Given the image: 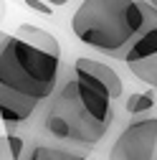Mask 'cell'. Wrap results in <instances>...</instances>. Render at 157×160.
<instances>
[{
  "instance_id": "obj_1",
  "label": "cell",
  "mask_w": 157,
  "mask_h": 160,
  "mask_svg": "<svg viewBox=\"0 0 157 160\" xmlns=\"http://www.w3.org/2000/svg\"><path fill=\"white\" fill-rule=\"evenodd\" d=\"M142 26L140 0H84L71 15V31L84 46L122 61Z\"/></svg>"
},
{
  "instance_id": "obj_2",
  "label": "cell",
  "mask_w": 157,
  "mask_h": 160,
  "mask_svg": "<svg viewBox=\"0 0 157 160\" xmlns=\"http://www.w3.org/2000/svg\"><path fill=\"white\" fill-rule=\"evenodd\" d=\"M61 71V53L46 51L21 33L0 36V87L33 99H48Z\"/></svg>"
},
{
  "instance_id": "obj_3",
  "label": "cell",
  "mask_w": 157,
  "mask_h": 160,
  "mask_svg": "<svg viewBox=\"0 0 157 160\" xmlns=\"http://www.w3.org/2000/svg\"><path fill=\"white\" fill-rule=\"evenodd\" d=\"M157 150V117L129 122L109 150V160H152Z\"/></svg>"
},
{
  "instance_id": "obj_4",
  "label": "cell",
  "mask_w": 157,
  "mask_h": 160,
  "mask_svg": "<svg viewBox=\"0 0 157 160\" xmlns=\"http://www.w3.org/2000/svg\"><path fill=\"white\" fill-rule=\"evenodd\" d=\"M64 87L81 102V107L96 122H102V125L112 122V94L99 82H94V79H89L84 74H74V79H69Z\"/></svg>"
},
{
  "instance_id": "obj_5",
  "label": "cell",
  "mask_w": 157,
  "mask_h": 160,
  "mask_svg": "<svg viewBox=\"0 0 157 160\" xmlns=\"http://www.w3.org/2000/svg\"><path fill=\"white\" fill-rule=\"evenodd\" d=\"M140 3L145 10V26H142L140 36L134 38V43L129 46L124 64H134V61H142V58H150L157 53V8L147 0H140Z\"/></svg>"
},
{
  "instance_id": "obj_6",
  "label": "cell",
  "mask_w": 157,
  "mask_h": 160,
  "mask_svg": "<svg viewBox=\"0 0 157 160\" xmlns=\"http://www.w3.org/2000/svg\"><path fill=\"white\" fill-rule=\"evenodd\" d=\"M36 107H38V99L26 97L10 87H0V117L5 125H18L28 119L36 112Z\"/></svg>"
},
{
  "instance_id": "obj_7",
  "label": "cell",
  "mask_w": 157,
  "mask_h": 160,
  "mask_svg": "<svg viewBox=\"0 0 157 160\" xmlns=\"http://www.w3.org/2000/svg\"><path fill=\"white\" fill-rule=\"evenodd\" d=\"M74 74H84V76L94 79V82H99V84L112 94V99L122 97V92H124V84H122L119 74H117L112 66H107V64H102V61H96V58H86V56L76 58Z\"/></svg>"
},
{
  "instance_id": "obj_8",
  "label": "cell",
  "mask_w": 157,
  "mask_h": 160,
  "mask_svg": "<svg viewBox=\"0 0 157 160\" xmlns=\"http://www.w3.org/2000/svg\"><path fill=\"white\" fill-rule=\"evenodd\" d=\"M23 160H84V155L71 152V150H61V148H46L38 145L33 150H28L23 155Z\"/></svg>"
},
{
  "instance_id": "obj_9",
  "label": "cell",
  "mask_w": 157,
  "mask_h": 160,
  "mask_svg": "<svg viewBox=\"0 0 157 160\" xmlns=\"http://www.w3.org/2000/svg\"><path fill=\"white\" fill-rule=\"evenodd\" d=\"M129 71L140 79V82H145L147 87L157 89V53L150 56V58H142V61H134V64H127Z\"/></svg>"
},
{
  "instance_id": "obj_10",
  "label": "cell",
  "mask_w": 157,
  "mask_h": 160,
  "mask_svg": "<svg viewBox=\"0 0 157 160\" xmlns=\"http://www.w3.org/2000/svg\"><path fill=\"white\" fill-rule=\"evenodd\" d=\"M155 107V97L150 92H134L129 99H127V112L129 114H145Z\"/></svg>"
},
{
  "instance_id": "obj_11",
  "label": "cell",
  "mask_w": 157,
  "mask_h": 160,
  "mask_svg": "<svg viewBox=\"0 0 157 160\" xmlns=\"http://www.w3.org/2000/svg\"><path fill=\"white\" fill-rule=\"evenodd\" d=\"M5 137H8V142H10V150H13V158H15V160H23V155L28 152V150H26V142H23V140L18 137L15 132H5Z\"/></svg>"
},
{
  "instance_id": "obj_12",
  "label": "cell",
  "mask_w": 157,
  "mask_h": 160,
  "mask_svg": "<svg viewBox=\"0 0 157 160\" xmlns=\"http://www.w3.org/2000/svg\"><path fill=\"white\" fill-rule=\"evenodd\" d=\"M26 5L36 13H41V15H53V5L46 3V0H26Z\"/></svg>"
},
{
  "instance_id": "obj_13",
  "label": "cell",
  "mask_w": 157,
  "mask_h": 160,
  "mask_svg": "<svg viewBox=\"0 0 157 160\" xmlns=\"http://www.w3.org/2000/svg\"><path fill=\"white\" fill-rule=\"evenodd\" d=\"M0 160H15V158H13V150H10V142H8L5 135L0 137Z\"/></svg>"
},
{
  "instance_id": "obj_14",
  "label": "cell",
  "mask_w": 157,
  "mask_h": 160,
  "mask_svg": "<svg viewBox=\"0 0 157 160\" xmlns=\"http://www.w3.org/2000/svg\"><path fill=\"white\" fill-rule=\"evenodd\" d=\"M46 3H51L53 8H58V5H66V3H69V0H46Z\"/></svg>"
},
{
  "instance_id": "obj_15",
  "label": "cell",
  "mask_w": 157,
  "mask_h": 160,
  "mask_svg": "<svg viewBox=\"0 0 157 160\" xmlns=\"http://www.w3.org/2000/svg\"><path fill=\"white\" fill-rule=\"evenodd\" d=\"M147 3H152V5H155V8H157V0H147Z\"/></svg>"
},
{
  "instance_id": "obj_16",
  "label": "cell",
  "mask_w": 157,
  "mask_h": 160,
  "mask_svg": "<svg viewBox=\"0 0 157 160\" xmlns=\"http://www.w3.org/2000/svg\"><path fill=\"white\" fill-rule=\"evenodd\" d=\"M84 160H86V158H84Z\"/></svg>"
}]
</instances>
